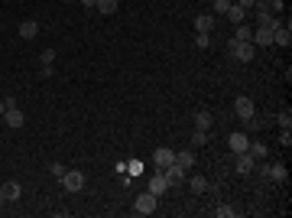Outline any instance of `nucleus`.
<instances>
[{
    "label": "nucleus",
    "mask_w": 292,
    "mask_h": 218,
    "mask_svg": "<svg viewBox=\"0 0 292 218\" xmlns=\"http://www.w3.org/2000/svg\"><path fill=\"white\" fill-rule=\"evenodd\" d=\"M16 199H20V182H16V179L4 182V186H0V205H4V202H16Z\"/></svg>",
    "instance_id": "obj_6"
},
{
    "label": "nucleus",
    "mask_w": 292,
    "mask_h": 218,
    "mask_svg": "<svg viewBox=\"0 0 292 218\" xmlns=\"http://www.w3.org/2000/svg\"><path fill=\"white\" fill-rule=\"evenodd\" d=\"M211 127V114L208 111H198V114H195V130H208Z\"/></svg>",
    "instance_id": "obj_24"
},
{
    "label": "nucleus",
    "mask_w": 292,
    "mask_h": 218,
    "mask_svg": "<svg viewBox=\"0 0 292 218\" xmlns=\"http://www.w3.org/2000/svg\"><path fill=\"white\" fill-rule=\"evenodd\" d=\"M234 111H237V114H241V117H250L253 111H256V104H253L250 98H247V94H241V98L234 101Z\"/></svg>",
    "instance_id": "obj_12"
},
{
    "label": "nucleus",
    "mask_w": 292,
    "mask_h": 218,
    "mask_svg": "<svg viewBox=\"0 0 292 218\" xmlns=\"http://www.w3.org/2000/svg\"><path fill=\"white\" fill-rule=\"evenodd\" d=\"M227 147H231L234 153H247V147H250V134H247V130H234V134L227 137Z\"/></svg>",
    "instance_id": "obj_3"
},
{
    "label": "nucleus",
    "mask_w": 292,
    "mask_h": 218,
    "mask_svg": "<svg viewBox=\"0 0 292 218\" xmlns=\"http://www.w3.org/2000/svg\"><path fill=\"white\" fill-rule=\"evenodd\" d=\"M153 163H156V169H166L169 163H175V153L169 150V147H156V153H153Z\"/></svg>",
    "instance_id": "obj_7"
},
{
    "label": "nucleus",
    "mask_w": 292,
    "mask_h": 218,
    "mask_svg": "<svg viewBox=\"0 0 292 218\" xmlns=\"http://www.w3.org/2000/svg\"><path fill=\"white\" fill-rule=\"evenodd\" d=\"M4 120H7V127H23L26 124V117H23V111L20 108H7V114H4Z\"/></svg>",
    "instance_id": "obj_13"
},
{
    "label": "nucleus",
    "mask_w": 292,
    "mask_h": 218,
    "mask_svg": "<svg viewBox=\"0 0 292 218\" xmlns=\"http://www.w3.org/2000/svg\"><path fill=\"white\" fill-rule=\"evenodd\" d=\"M227 49H231V56L237 59V62H250V59L256 56L253 42H241V39H231V42H227Z\"/></svg>",
    "instance_id": "obj_1"
},
{
    "label": "nucleus",
    "mask_w": 292,
    "mask_h": 218,
    "mask_svg": "<svg viewBox=\"0 0 292 218\" xmlns=\"http://www.w3.org/2000/svg\"><path fill=\"white\" fill-rule=\"evenodd\" d=\"M227 7H231V0H215V16H224Z\"/></svg>",
    "instance_id": "obj_28"
},
{
    "label": "nucleus",
    "mask_w": 292,
    "mask_h": 218,
    "mask_svg": "<svg viewBox=\"0 0 292 218\" xmlns=\"http://www.w3.org/2000/svg\"><path fill=\"white\" fill-rule=\"evenodd\" d=\"M256 26H267V30H276L279 20H276V13H270V10H256Z\"/></svg>",
    "instance_id": "obj_14"
},
{
    "label": "nucleus",
    "mask_w": 292,
    "mask_h": 218,
    "mask_svg": "<svg viewBox=\"0 0 292 218\" xmlns=\"http://www.w3.org/2000/svg\"><path fill=\"white\" fill-rule=\"evenodd\" d=\"M267 176L276 179V182H286L289 173H286V166H282V163H273V166H267Z\"/></svg>",
    "instance_id": "obj_19"
},
{
    "label": "nucleus",
    "mask_w": 292,
    "mask_h": 218,
    "mask_svg": "<svg viewBox=\"0 0 292 218\" xmlns=\"http://www.w3.org/2000/svg\"><path fill=\"white\" fill-rule=\"evenodd\" d=\"M62 186H65V192H82L85 189V173L82 169H68L65 176H62Z\"/></svg>",
    "instance_id": "obj_2"
},
{
    "label": "nucleus",
    "mask_w": 292,
    "mask_h": 218,
    "mask_svg": "<svg viewBox=\"0 0 292 218\" xmlns=\"http://www.w3.org/2000/svg\"><path fill=\"white\" fill-rule=\"evenodd\" d=\"M39 62H42V65H52V62H56V52H52V49H42Z\"/></svg>",
    "instance_id": "obj_29"
},
{
    "label": "nucleus",
    "mask_w": 292,
    "mask_h": 218,
    "mask_svg": "<svg viewBox=\"0 0 292 218\" xmlns=\"http://www.w3.org/2000/svg\"><path fill=\"white\" fill-rule=\"evenodd\" d=\"M276 120H279V127H282V130H289V127H292V111H289V108H286V111H279V117H276Z\"/></svg>",
    "instance_id": "obj_25"
},
{
    "label": "nucleus",
    "mask_w": 292,
    "mask_h": 218,
    "mask_svg": "<svg viewBox=\"0 0 292 218\" xmlns=\"http://www.w3.org/2000/svg\"><path fill=\"white\" fill-rule=\"evenodd\" d=\"M7 114V101H0V117H4Z\"/></svg>",
    "instance_id": "obj_34"
},
{
    "label": "nucleus",
    "mask_w": 292,
    "mask_h": 218,
    "mask_svg": "<svg viewBox=\"0 0 292 218\" xmlns=\"http://www.w3.org/2000/svg\"><path fill=\"white\" fill-rule=\"evenodd\" d=\"M211 26H215V13H201V16H195V30H198V33H211Z\"/></svg>",
    "instance_id": "obj_16"
},
{
    "label": "nucleus",
    "mask_w": 292,
    "mask_h": 218,
    "mask_svg": "<svg viewBox=\"0 0 292 218\" xmlns=\"http://www.w3.org/2000/svg\"><path fill=\"white\" fill-rule=\"evenodd\" d=\"M231 39H241V42H253V26H247V23H237V30H234V36Z\"/></svg>",
    "instance_id": "obj_17"
},
{
    "label": "nucleus",
    "mask_w": 292,
    "mask_h": 218,
    "mask_svg": "<svg viewBox=\"0 0 292 218\" xmlns=\"http://www.w3.org/2000/svg\"><path fill=\"white\" fill-rule=\"evenodd\" d=\"M192 143H195V147L208 143V134H205V130H195V134H192Z\"/></svg>",
    "instance_id": "obj_30"
},
{
    "label": "nucleus",
    "mask_w": 292,
    "mask_h": 218,
    "mask_svg": "<svg viewBox=\"0 0 292 218\" xmlns=\"http://www.w3.org/2000/svg\"><path fill=\"white\" fill-rule=\"evenodd\" d=\"M273 42L282 46V49H289L292 46V30L289 26H276V30H273Z\"/></svg>",
    "instance_id": "obj_10"
},
{
    "label": "nucleus",
    "mask_w": 292,
    "mask_h": 218,
    "mask_svg": "<svg viewBox=\"0 0 292 218\" xmlns=\"http://www.w3.org/2000/svg\"><path fill=\"white\" fill-rule=\"evenodd\" d=\"M163 173H166V179H169V186H172V182H185V169L179 166V163H169Z\"/></svg>",
    "instance_id": "obj_15"
},
{
    "label": "nucleus",
    "mask_w": 292,
    "mask_h": 218,
    "mask_svg": "<svg viewBox=\"0 0 292 218\" xmlns=\"http://www.w3.org/2000/svg\"><path fill=\"white\" fill-rule=\"evenodd\" d=\"M189 186H192V192H195V196L208 192V179H205V176H192V179H189Z\"/></svg>",
    "instance_id": "obj_21"
},
{
    "label": "nucleus",
    "mask_w": 292,
    "mask_h": 218,
    "mask_svg": "<svg viewBox=\"0 0 292 218\" xmlns=\"http://www.w3.org/2000/svg\"><path fill=\"white\" fill-rule=\"evenodd\" d=\"M94 10H101L104 16H114V13H117V0H97Z\"/></svg>",
    "instance_id": "obj_23"
},
{
    "label": "nucleus",
    "mask_w": 292,
    "mask_h": 218,
    "mask_svg": "<svg viewBox=\"0 0 292 218\" xmlns=\"http://www.w3.org/2000/svg\"><path fill=\"white\" fill-rule=\"evenodd\" d=\"M16 33H20V39H36V36H39V23H36V20H23Z\"/></svg>",
    "instance_id": "obj_11"
},
{
    "label": "nucleus",
    "mask_w": 292,
    "mask_h": 218,
    "mask_svg": "<svg viewBox=\"0 0 292 218\" xmlns=\"http://www.w3.org/2000/svg\"><path fill=\"white\" fill-rule=\"evenodd\" d=\"M237 7H244V10H253V7H256V0H237Z\"/></svg>",
    "instance_id": "obj_32"
},
{
    "label": "nucleus",
    "mask_w": 292,
    "mask_h": 218,
    "mask_svg": "<svg viewBox=\"0 0 292 218\" xmlns=\"http://www.w3.org/2000/svg\"><path fill=\"white\" fill-rule=\"evenodd\" d=\"M82 7H97V0H78Z\"/></svg>",
    "instance_id": "obj_33"
},
{
    "label": "nucleus",
    "mask_w": 292,
    "mask_h": 218,
    "mask_svg": "<svg viewBox=\"0 0 292 218\" xmlns=\"http://www.w3.org/2000/svg\"><path fill=\"white\" fill-rule=\"evenodd\" d=\"M234 156H237V173H241V176H250L253 166H256V160L250 153H234Z\"/></svg>",
    "instance_id": "obj_9"
},
{
    "label": "nucleus",
    "mask_w": 292,
    "mask_h": 218,
    "mask_svg": "<svg viewBox=\"0 0 292 218\" xmlns=\"http://www.w3.org/2000/svg\"><path fill=\"white\" fill-rule=\"evenodd\" d=\"M253 46H256V49L273 46V30H267V26H256V30H253Z\"/></svg>",
    "instance_id": "obj_8"
},
{
    "label": "nucleus",
    "mask_w": 292,
    "mask_h": 218,
    "mask_svg": "<svg viewBox=\"0 0 292 218\" xmlns=\"http://www.w3.org/2000/svg\"><path fill=\"white\" fill-rule=\"evenodd\" d=\"M65 4H78V0H65Z\"/></svg>",
    "instance_id": "obj_35"
},
{
    "label": "nucleus",
    "mask_w": 292,
    "mask_h": 218,
    "mask_svg": "<svg viewBox=\"0 0 292 218\" xmlns=\"http://www.w3.org/2000/svg\"><path fill=\"white\" fill-rule=\"evenodd\" d=\"M224 16H227V20H231V23L237 26V23H244V20H247V10H244V7H237V4H231Z\"/></svg>",
    "instance_id": "obj_18"
},
{
    "label": "nucleus",
    "mask_w": 292,
    "mask_h": 218,
    "mask_svg": "<svg viewBox=\"0 0 292 218\" xmlns=\"http://www.w3.org/2000/svg\"><path fill=\"white\" fill-rule=\"evenodd\" d=\"M134 208H137L140 215H153V212H156V196H153V192H143V196H137Z\"/></svg>",
    "instance_id": "obj_5"
},
{
    "label": "nucleus",
    "mask_w": 292,
    "mask_h": 218,
    "mask_svg": "<svg viewBox=\"0 0 292 218\" xmlns=\"http://www.w3.org/2000/svg\"><path fill=\"white\" fill-rule=\"evenodd\" d=\"M49 173H52V176H56V179H62V176H65V166H62V163H52V166H49Z\"/></svg>",
    "instance_id": "obj_31"
},
{
    "label": "nucleus",
    "mask_w": 292,
    "mask_h": 218,
    "mask_svg": "<svg viewBox=\"0 0 292 218\" xmlns=\"http://www.w3.org/2000/svg\"><path fill=\"white\" fill-rule=\"evenodd\" d=\"M175 163H179V166H182L185 173H189V169L195 166V153H192V150H182V153H175Z\"/></svg>",
    "instance_id": "obj_20"
},
{
    "label": "nucleus",
    "mask_w": 292,
    "mask_h": 218,
    "mask_svg": "<svg viewBox=\"0 0 292 218\" xmlns=\"http://www.w3.org/2000/svg\"><path fill=\"white\" fill-rule=\"evenodd\" d=\"M166 189H169V179H166V173H163V169H159V173H156V176H153V179H149V182H146V192H153V196L159 199V196H163V192H166Z\"/></svg>",
    "instance_id": "obj_4"
},
{
    "label": "nucleus",
    "mask_w": 292,
    "mask_h": 218,
    "mask_svg": "<svg viewBox=\"0 0 292 218\" xmlns=\"http://www.w3.org/2000/svg\"><path fill=\"white\" fill-rule=\"evenodd\" d=\"M195 46H198V49H208V46H211V33H198V36H195Z\"/></svg>",
    "instance_id": "obj_26"
},
{
    "label": "nucleus",
    "mask_w": 292,
    "mask_h": 218,
    "mask_svg": "<svg viewBox=\"0 0 292 218\" xmlns=\"http://www.w3.org/2000/svg\"><path fill=\"white\" fill-rule=\"evenodd\" d=\"M247 153H250L253 160H263V156H267V143H260V140H250V147H247Z\"/></svg>",
    "instance_id": "obj_22"
},
{
    "label": "nucleus",
    "mask_w": 292,
    "mask_h": 218,
    "mask_svg": "<svg viewBox=\"0 0 292 218\" xmlns=\"http://www.w3.org/2000/svg\"><path fill=\"white\" fill-rule=\"evenodd\" d=\"M215 215H218V218H234V205H218Z\"/></svg>",
    "instance_id": "obj_27"
}]
</instances>
